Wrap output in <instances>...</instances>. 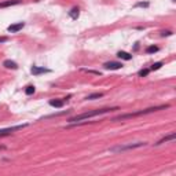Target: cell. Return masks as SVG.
<instances>
[{
	"label": "cell",
	"instance_id": "4fadbf2b",
	"mask_svg": "<svg viewBox=\"0 0 176 176\" xmlns=\"http://www.w3.org/2000/svg\"><path fill=\"white\" fill-rule=\"evenodd\" d=\"M79 15H80V8L79 7H73L72 10L69 11V17L72 19H77L79 18Z\"/></svg>",
	"mask_w": 176,
	"mask_h": 176
},
{
	"label": "cell",
	"instance_id": "e0dca14e",
	"mask_svg": "<svg viewBox=\"0 0 176 176\" xmlns=\"http://www.w3.org/2000/svg\"><path fill=\"white\" fill-rule=\"evenodd\" d=\"M150 73V69H142V70H139V77H146V76Z\"/></svg>",
	"mask_w": 176,
	"mask_h": 176
},
{
	"label": "cell",
	"instance_id": "9a60e30c",
	"mask_svg": "<svg viewBox=\"0 0 176 176\" xmlns=\"http://www.w3.org/2000/svg\"><path fill=\"white\" fill-rule=\"evenodd\" d=\"M158 48L157 46H149L147 48H146V54H155V52H158Z\"/></svg>",
	"mask_w": 176,
	"mask_h": 176
},
{
	"label": "cell",
	"instance_id": "277c9868",
	"mask_svg": "<svg viewBox=\"0 0 176 176\" xmlns=\"http://www.w3.org/2000/svg\"><path fill=\"white\" fill-rule=\"evenodd\" d=\"M28 127V124H22V125H15V127H10V128H4V130H0V136H7L10 133L15 132V131H19L22 128Z\"/></svg>",
	"mask_w": 176,
	"mask_h": 176
},
{
	"label": "cell",
	"instance_id": "5b68a950",
	"mask_svg": "<svg viewBox=\"0 0 176 176\" xmlns=\"http://www.w3.org/2000/svg\"><path fill=\"white\" fill-rule=\"evenodd\" d=\"M51 70L47 68H40V66H32L30 68V73L33 76H39V74H43V73H50Z\"/></svg>",
	"mask_w": 176,
	"mask_h": 176
},
{
	"label": "cell",
	"instance_id": "30bf717a",
	"mask_svg": "<svg viewBox=\"0 0 176 176\" xmlns=\"http://www.w3.org/2000/svg\"><path fill=\"white\" fill-rule=\"evenodd\" d=\"M21 1L19 0H7V1H1L0 3V8H6V7H11V6H17Z\"/></svg>",
	"mask_w": 176,
	"mask_h": 176
},
{
	"label": "cell",
	"instance_id": "d6986e66",
	"mask_svg": "<svg viewBox=\"0 0 176 176\" xmlns=\"http://www.w3.org/2000/svg\"><path fill=\"white\" fill-rule=\"evenodd\" d=\"M162 66V62H155V63H153L150 68V70H158V69Z\"/></svg>",
	"mask_w": 176,
	"mask_h": 176
},
{
	"label": "cell",
	"instance_id": "ac0fdd59",
	"mask_svg": "<svg viewBox=\"0 0 176 176\" xmlns=\"http://www.w3.org/2000/svg\"><path fill=\"white\" fill-rule=\"evenodd\" d=\"M149 6H150L149 1H138V3L135 4V7H149Z\"/></svg>",
	"mask_w": 176,
	"mask_h": 176
},
{
	"label": "cell",
	"instance_id": "ba28073f",
	"mask_svg": "<svg viewBox=\"0 0 176 176\" xmlns=\"http://www.w3.org/2000/svg\"><path fill=\"white\" fill-rule=\"evenodd\" d=\"M176 139V133L175 132H172V133H169L168 136H164L162 139H160L155 143V146H160V144H162V143H166V142H169V140H175Z\"/></svg>",
	"mask_w": 176,
	"mask_h": 176
},
{
	"label": "cell",
	"instance_id": "52a82bcc",
	"mask_svg": "<svg viewBox=\"0 0 176 176\" xmlns=\"http://www.w3.org/2000/svg\"><path fill=\"white\" fill-rule=\"evenodd\" d=\"M24 26H25V22H18V24H13V25H10L7 28V30L10 33H17V32H19Z\"/></svg>",
	"mask_w": 176,
	"mask_h": 176
},
{
	"label": "cell",
	"instance_id": "5bb4252c",
	"mask_svg": "<svg viewBox=\"0 0 176 176\" xmlns=\"http://www.w3.org/2000/svg\"><path fill=\"white\" fill-rule=\"evenodd\" d=\"M102 96H103V94H102V92H95V94L88 95L85 99H87V101H94V99H99V98H102Z\"/></svg>",
	"mask_w": 176,
	"mask_h": 176
},
{
	"label": "cell",
	"instance_id": "3957f363",
	"mask_svg": "<svg viewBox=\"0 0 176 176\" xmlns=\"http://www.w3.org/2000/svg\"><path fill=\"white\" fill-rule=\"evenodd\" d=\"M146 142H138V143H130V144H120V146H114L111 147L110 151L111 153H121V151H125V150H131V149H138V147H143L146 146Z\"/></svg>",
	"mask_w": 176,
	"mask_h": 176
},
{
	"label": "cell",
	"instance_id": "8992f818",
	"mask_svg": "<svg viewBox=\"0 0 176 176\" xmlns=\"http://www.w3.org/2000/svg\"><path fill=\"white\" fill-rule=\"evenodd\" d=\"M103 68L108 69V70H119V69L122 68V63H120V62H106Z\"/></svg>",
	"mask_w": 176,
	"mask_h": 176
},
{
	"label": "cell",
	"instance_id": "2e32d148",
	"mask_svg": "<svg viewBox=\"0 0 176 176\" xmlns=\"http://www.w3.org/2000/svg\"><path fill=\"white\" fill-rule=\"evenodd\" d=\"M35 91H36V88H35L33 85H28L25 88V94H26V95H32V94H35Z\"/></svg>",
	"mask_w": 176,
	"mask_h": 176
},
{
	"label": "cell",
	"instance_id": "6da1fadb",
	"mask_svg": "<svg viewBox=\"0 0 176 176\" xmlns=\"http://www.w3.org/2000/svg\"><path fill=\"white\" fill-rule=\"evenodd\" d=\"M114 110H119V108H105V109H96V110H91V111H87V113H81L79 116H74L72 119H69L68 121L70 124H74V122H79L81 120H87V119H92V117H96V116H101L105 114V113H110V111H114Z\"/></svg>",
	"mask_w": 176,
	"mask_h": 176
},
{
	"label": "cell",
	"instance_id": "7402d4cb",
	"mask_svg": "<svg viewBox=\"0 0 176 176\" xmlns=\"http://www.w3.org/2000/svg\"><path fill=\"white\" fill-rule=\"evenodd\" d=\"M4 149H6L4 146H0V150H4Z\"/></svg>",
	"mask_w": 176,
	"mask_h": 176
},
{
	"label": "cell",
	"instance_id": "9c48e42d",
	"mask_svg": "<svg viewBox=\"0 0 176 176\" xmlns=\"http://www.w3.org/2000/svg\"><path fill=\"white\" fill-rule=\"evenodd\" d=\"M3 66L6 69H13V70H17V69H18V65H17L14 61H11V59H6V61L3 62Z\"/></svg>",
	"mask_w": 176,
	"mask_h": 176
},
{
	"label": "cell",
	"instance_id": "7a4b0ae2",
	"mask_svg": "<svg viewBox=\"0 0 176 176\" xmlns=\"http://www.w3.org/2000/svg\"><path fill=\"white\" fill-rule=\"evenodd\" d=\"M169 105H160V106H154V108H149L144 109V110H139L135 111V113H128V114H121L119 117H114L111 121H122V120H128V119H133V117H138V116H144V114H150V113H154L158 110H164V109H168Z\"/></svg>",
	"mask_w": 176,
	"mask_h": 176
},
{
	"label": "cell",
	"instance_id": "ffe728a7",
	"mask_svg": "<svg viewBox=\"0 0 176 176\" xmlns=\"http://www.w3.org/2000/svg\"><path fill=\"white\" fill-rule=\"evenodd\" d=\"M172 35V32H169V30H166V32H162L161 36H171Z\"/></svg>",
	"mask_w": 176,
	"mask_h": 176
},
{
	"label": "cell",
	"instance_id": "7c38bea8",
	"mask_svg": "<svg viewBox=\"0 0 176 176\" xmlns=\"http://www.w3.org/2000/svg\"><path fill=\"white\" fill-rule=\"evenodd\" d=\"M48 103H50V106H52V108L59 109V108H62V106H63L65 101H61V99H51Z\"/></svg>",
	"mask_w": 176,
	"mask_h": 176
},
{
	"label": "cell",
	"instance_id": "44dd1931",
	"mask_svg": "<svg viewBox=\"0 0 176 176\" xmlns=\"http://www.w3.org/2000/svg\"><path fill=\"white\" fill-rule=\"evenodd\" d=\"M4 41H7V37H0V44H1V43H4Z\"/></svg>",
	"mask_w": 176,
	"mask_h": 176
},
{
	"label": "cell",
	"instance_id": "8fae6325",
	"mask_svg": "<svg viewBox=\"0 0 176 176\" xmlns=\"http://www.w3.org/2000/svg\"><path fill=\"white\" fill-rule=\"evenodd\" d=\"M117 57H119L120 59H124V61H131V59H132V55H131L130 52H125V51H119V52H117Z\"/></svg>",
	"mask_w": 176,
	"mask_h": 176
}]
</instances>
